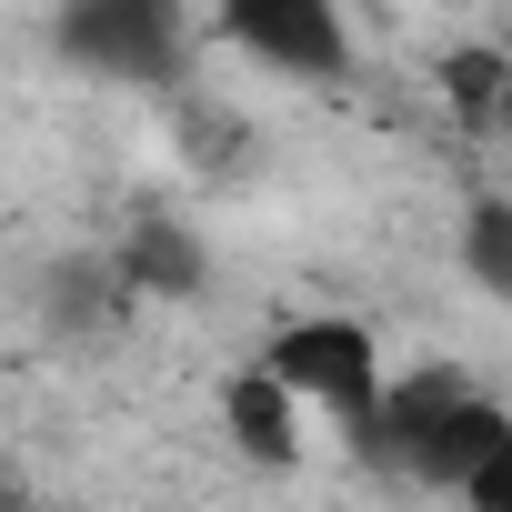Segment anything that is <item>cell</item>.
<instances>
[{
	"instance_id": "5b68a950",
	"label": "cell",
	"mask_w": 512,
	"mask_h": 512,
	"mask_svg": "<svg viewBox=\"0 0 512 512\" xmlns=\"http://www.w3.org/2000/svg\"><path fill=\"white\" fill-rule=\"evenodd\" d=\"M221 432H231V452L241 462H302V402L262 372V362H241L231 382H221Z\"/></svg>"
},
{
	"instance_id": "8992f818",
	"label": "cell",
	"mask_w": 512,
	"mask_h": 512,
	"mask_svg": "<svg viewBox=\"0 0 512 512\" xmlns=\"http://www.w3.org/2000/svg\"><path fill=\"white\" fill-rule=\"evenodd\" d=\"M111 282H121V292H161V302H181V292H201V241H191L181 221L141 211V221L121 231V251H111Z\"/></svg>"
},
{
	"instance_id": "277c9868",
	"label": "cell",
	"mask_w": 512,
	"mask_h": 512,
	"mask_svg": "<svg viewBox=\"0 0 512 512\" xmlns=\"http://www.w3.org/2000/svg\"><path fill=\"white\" fill-rule=\"evenodd\" d=\"M201 21H211L251 71L302 81V91H332V81H352V61H362L342 0H201Z\"/></svg>"
},
{
	"instance_id": "52a82bcc",
	"label": "cell",
	"mask_w": 512,
	"mask_h": 512,
	"mask_svg": "<svg viewBox=\"0 0 512 512\" xmlns=\"http://www.w3.org/2000/svg\"><path fill=\"white\" fill-rule=\"evenodd\" d=\"M432 81H442V111H452L462 131H502V111H512V71H502L492 41H452V51L432 61Z\"/></svg>"
},
{
	"instance_id": "3957f363",
	"label": "cell",
	"mask_w": 512,
	"mask_h": 512,
	"mask_svg": "<svg viewBox=\"0 0 512 512\" xmlns=\"http://www.w3.org/2000/svg\"><path fill=\"white\" fill-rule=\"evenodd\" d=\"M292 402H312V412H332L342 432H362L372 422V402H382V332L372 322H352V312H302V322H272V342L251 352Z\"/></svg>"
},
{
	"instance_id": "6da1fadb",
	"label": "cell",
	"mask_w": 512,
	"mask_h": 512,
	"mask_svg": "<svg viewBox=\"0 0 512 512\" xmlns=\"http://www.w3.org/2000/svg\"><path fill=\"white\" fill-rule=\"evenodd\" d=\"M362 442L382 462H402L412 482L462 492V472L512 442V412L492 402V382L472 362H422V372H382V402H372Z\"/></svg>"
},
{
	"instance_id": "ba28073f",
	"label": "cell",
	"mask_w": 512,
	"mask_h": 512,
	"mask_svg": "<svg viewBox=\"0 0 512 512\" xmlns=\"http://www.w3.org/2000/svg\"><path fill=\"white\" fill-rule=\"evenodd\" d=\"M462 272H472L482 292H502V282H512V201H502V191H472V221H462Z\"/></svg>"
},
{
	"instance_id": "7a4b0ae2",
	"label": "cell",
	"mask_w": 512,
	"mask_h": 512,
	"mask_svg": "<svg viewBox=\"0 0 512 512\" xmlns=\"http://www.w3.org/2000/svg\"><path fill=\"white\" fill-rule=\"evenodd\" d=\"M61 61L121 91H181L201 51V0H61Z\"/></svg>"
}]
</instances>
